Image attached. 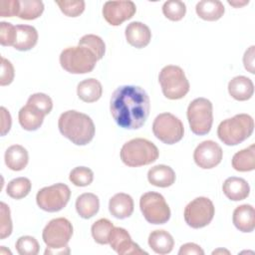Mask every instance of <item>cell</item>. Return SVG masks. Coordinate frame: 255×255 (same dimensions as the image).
<instances>
[{
	"mask_svg": "<svg viewBox=\"0 0 255 255\" xmlns=\"http://www.w3.org/2000/svg\"><path fill=\"white\" fill-rule=\"evenodd\" d=\"M229 95L237 101H247L254 93L253 82L245 76H237L228 83Z\"/></svg>",
	"mask_w": 255,
	"mask_h": 255,
	"instance_id": "20",
	"label": "cell"
},
{
	"mask_svg": "<svg viewBox=\"0 0 255 255\" xmlns=\"http://www.w3.org/2000/svg\"><path fill=\"white\" fill-rule=\"evenodd\" d=\"M79 45L90 49L96 55L98 60H101L105 55L106 45H105L104 41L102 40V38L97 35L88 34V35L83 36L79 40Z\"/></svg>",
	"mask_w": 255,
	"mask_h": 255,
	"instance_id": "34",
	"label": "cell"
},
{
	"mask_svg": "<svg viewBox=\"0 0 255 255\" xmlns=\"http://www.w3.org/2000/svg\"><path fill=\"white\" fill-rule=\"evenodd\" d=\"M218 253H226V254H229V251L227 250H222V249H218V250H215L212 252V254H218Z\"/></svg>",
	"mask_w": 255,
	"mask_h": 255,
	"instance_id": "48",
	"label": "cell"
},
{
	"mask_svg": "<svg viewBox=\"0 0 255 255\" xmlns=\"http://www.w3.org/2000/svg\"><path fill=\"white\" fill-rule=\"evenodd\" d=\"M113 228L114 225L109 219L101 218L92 225V236L99 244H109V237Z\"/></svg>",
	"mask_w": 255,
	"mask_h": 255,
	"instance_id": "32",
	"label": "cell"
},
{
	"mask_svg": "<svg viewBox=\"0 0 255 255\" xmlns=\"http://www.w3.org/2000/svg\"><path fill=\"white\" fill-rule=\"evenodd\" d=\"M147 179L154 186L168 187L175 181V172L168 165L158 164L148 170Z\"/></svg>",
	"mask_w": 255,
	"mask_h": 255,
	"instance_id": "23",
	"label": "cell"
},
{
	"mask_svg": "<svg viewBox=\"0 0 255 255\" xmlns=\"http://www.w3.org/2000/svg\"><path fill=\"white\" fill-rule=\"evenodd\" d=\"M38 41L37 30L30 25H17L16 38L13 47L19 51L31 50Z\"/></svg>",
	"mask_w": 255,
	"mask_h": 255,
	"instance_id": "22",
	"label": "cell"
},
{
	"mask_svg": "<svg viewBox=\"0 0 255 255\" xmlns=\"http://www.w3.org/2000/svg\"><path fill=\"white\" fill-rule=\"evenodd\" d=\"M149 247L157 254H167L173 249L174 240L165 230H154L148 236Z\"/></svg>",
	"mask_w": 255,
	"mask_h": 255,
	"instance_id": "25",
	"label": "cell"
},
{
	"mask_svg": "<svg viewBox=\"0 0 255 255\" xmlns=\"http://www.w3.org/2000/svg\"><path fill=\"white\" fill-rule=\"evenodd\" d=\"M70 181L76 186H87L93 182L94 172L86 166H77L70 172Z\"/></svg>",
	"mask_w": 255,
	"mask_h": 255,
	"instance_id": "35",
	"label": "cell"
},
{
	"mask_svg": "<svg viewBox=\"0 0 255 255\" xmlns=\"http://www.w3.org/2000/svg\"><path fill=\"white\" fill-rule=\"evenodd\" d=\"M222 190L228 199L233 201H239L245 199L249 195L250 186L245 179L241 177L231 176L224 181L222 185Z\"/></svg>",
	"mask_w": 255,
	"mask_h": 255,
	"instance_id": "18",
	"label": "cell"
},
{
	"mask_svg": "<svg viewBox=\"0 0 255 255\" xmlns=\"http://www.w3.org/2000/svg\"><path fill=\"white\" fill-rule=\"evenodd\" d=\"M27 104L35 107L40 112H42L45 116L48 115L53 109L52 99L43 93H36L29 97Z\"/></svg>",
	"mask_w": 255,
	"mask_h": 255,
	"instance_id": "38",
	"label": "cell"
},
{
	"mask_svg": "<svg viewBox=\"0 0 255 255\" xmlns=\"http://www.w3.org/2000/svg\"><path fill=\"white\" fill-rule=\"evenodd\" d=\"M5 163L11 170L19 171L26 167L29 155L26 148L20 144H13L5 151Z\"/></svg>",
	"mask_w": 255,
	"mask_h": 255,
	"instance_id": "24",
	"label": "cell"
},
{
	"mask_svg": "<svg viewBox=\"0 0 255 255\" xmlns=\"http://www.w3.org/2000/svg\"><path fill=\"white\" fill-rule=\"evenodd\" d=\"M136 11L132 1H108L103 7V16L112 26H119L130 19Z\"/></svg>",
	"mask_w": 255,
	"mask_h": 255,
	"instance_id": "14",
	"label": "cell"
},
{
	"mask_svg": "<svg viewBox=\"0 0 255 255\" xmlns=\"http://www.w3.org/2000/svg\"><path fill=\"white\" fill-rule=\"evenodd\" d=\"M19 10H20V1L18 0H1L0 1L1 17L18 16Z\"/></svg>",
	"mask_w": 255,
	"mask_h": 255,
	"instance_id": "41",
	"label": "cell"
},
{
	"mask_svg": "<svg viewBox=\"0 0 255 255\" xmlns=\"http://www.w3.org/2000/svg\"><path fill=\"white\" fill-rule=\"evenodd\" d=\"M254 46H251L248 50H246L244 57H243V63L244 67L247 71H249L251 74H254Z\"/></svg>",
	"mask_w": 255,
	"mask_h": 255,
	"instance_id": "45",
	"label": "cell"
},
{
	"mask_svg": "<svg viewBox=\"0 0 255 255\" xmlns=\"http://www.w3.org/2000/svg\"><path fill=\"white\" fill-rule=\"evenodd\" d=\"M73 235L72 223L64 217L52 219L44 228L43 241L50 249H60L67 247Z\"/></svg>",
	"mask_w": 255,
	"mask_h": 255,
	"instance_id": "12",
	"label": "cell"
},
{
	"mask_svg": "<svg viewBox=\"0 0 255 255\" xmlns=\"http://www.w3.org/2000/svg\"><path fill=\"white\" fill-rule=\"evenodd\" d=\"M232 166L237 171H251L255 168V145L236 152L232 157Z\"/></svg>",
	"mask_w": 255,
	"mask_h": 255,
	"instance_id": "29",
	"label": "cell"
},
{
	"mask_svg": "<svg viewBox=\"0 0 255 255\" xmlns=\"http://www.w3.org/2000/svg\"><path fill=\"white\" fill-rule=\"evenodd\" d=\"M214 213L215 209L212 201L207 197L199 196L185 206L183 216L188 226L198 229L208 225L213 219Z\"/></svg>",
	"mask_w": 255,
	"mask_h": 255,
	"instance_id": "11",
	"label": "cell"
},
{
	"mask_svg": "<svg viewBox=\"0 0 255 255\" xmlns=\"http://www.w3.org/2000/svg\"><path fill=\"white\" fill-rule=\"evenodd\" d=\"M109 244L112 249L120 255L147 254L136 243H134L128 232L122 227H114L109 237Z\"/></svg>",
	"mask_w": 255,
	"mask_h": 255,
	"instance_id": "15",
	"label": "cell"
},
{
	"mask_svg": "<svg viewBox=\"0 0 255 255\" xmlns=\"http://www.w3.org/2000/svg\"><path fill=\"white\" fill-rule=\"evenodd\" d=\"M32 183L27 177H17L12 179L6 187L7 194L14 199H21L27 196L31 190Z\"/></svg>",
	"mask_w": 255,
	"mask_h": 255,
	"instance_id": "30",
	"label": "cell"
},
{
	"mask_svg": "<svg viewBox=\"0 0 255 255\" xmlns=\"http://www.w3.org/2000/svg\"><path fill=\"white\" fill-rule=\"evenodd\" d=\"M0 111H1V135H5L10 130L12 121H11V116L9 112L4 107H1Z\"/></svg>",
	"mask_w": 255,
	"mask_h": 255,
	"instance_id": "44",
	"label": "cell"
},
{
	"mask_svg": "<svg viewBox=\"0 0 255 255\" xmlns=\"http://www.w3.org/2000/svg\"><path fill=\"white\" fill-rule=\"evenodd\" d=\"M158 82L165 98L169 100L182 99L189 92V82L183 70L174 65H168L161 69Z\"/></svg>",
	"mask_w": 255,
	"mask_h": 255,
	"instance_id": "6",
	"label": "cell"
},
{
	"mask_svg": "<svg viewBox=\"0 0 255 255\" xmlns=\"http://www.w3.org/2000/svg\"><path fill=\"white\" fill-rule=\"evenodd\" d=\"M16 250L20 255H36L40 246L38 241L32 236H22L16 242Z\"/></svg>",
	"mask_w": 255,
	"mask_h": 255,
	"instance_id": "37",
	"label": "cell"
},
{
	"mask_svg": "<svg viewBox=\"0 0 255 255\" xmlns=\"http://www.w3.org/2000/svg\"><path fill=\"white\" fill-rule=\"evenodd\" d=\"M56 4L61 11L69 17H77L85 10V1L83 0H58Z\"/></svg>",
	"mask_w": 255,
	"mask_h": 255,
	"instance_id": "36",
	"label": "cell"
},
{
	"mask_svg": "<svg viewBox=\"0 0 255 255\" xmlns=\"http://www.w3.org/2000/svg\"><path fill=\"white\" fill-rule=\"evenodd\" d=\"M196 14L205 21H216L224 14V6L218 0H202L196 4Z\"/></svg>",
	"mask_w": 255,
	"mask_h": 255,
	"instance_id": "26",
	"label": "cell"
},
{
	"mask_svg": "<svg viewBox=\"0 0 255 255\" xmlns=\"http://www.w3.org/2000/svg\"><path fill=\"white\" fill-rule=\"evenodd\" d=\"M44 117L45 115L42 112L29 104L21 108L18 114L19 124L24 129L30 131L36 130L42 126Z\"/></svg>",
	"mask_w": 255,
	"mask_h": 255,
	"instance_id": "21",
	"label": "cell"
},
{
	"mask_svg": "<svg viewBox=\"0 0 255 255\" xmlns=\"http://www.w3.org/2000/svg\"><path fill=\"white\" fill-rule=\"evenodd\" d=\"M248 2L249 1H243V2H236V1H228V3L230 4V5H232V6H234V7H241V6H243V5H246V4H248Z\"/></svg>",
	"mask_w": 255,
	"mask_h": 255,
	"instance_id": "47",
	"label": "cell"
},
{
	"mask_svg": "<svg viewBox=\"0 0 255 255\" xmlns=\"http://www.w3.org/2000/svg\"><path fill=\"white\" fill-rule=\"evenodd\" d=\"M223 151L221 146L213 140H204L200 142L193 152L195 163L203 168L210 169L221 162Z\"/></svg>",
	"mask_w": 255,
	"mask_h": 255,
	"instance_id": "13",
	"label": "cell"
},
{
	"mask_svg": "<svg viewBox=\"0 0 255 255\" xmlns=\"http://www.w3.org/2000/svg\"><path fill=\"white\" fill-rule=\"evenodd\" d=\"M103 94V88L101 83L94 79H86L79 83L77 87V95L79 99L86 103H94L98 101Z\"/></svg>",
	"mask_w": 255,
	"mask_h": 255,
	"instance_id": "27",
	"label": "cell"
},
{
	"mask_svg": "<svg viewBox=\"0 0 255 255\" xmlns=\"http://www.w3.org/2000/svg\"><path fill=\"white\" fill-rule=\"evenodd\" d=\"M16 38V26L11 23H0V44L2 46H13Z\"/></svg>",
	"mask_w": 255,
	"mask_h": 255,
	"instance_id": "40",
	"label": "cell"
},
{
	"mask_svg": "<svg viewBox=\"0 0 255 255\" xmlns=\"http://www.w3.org/2000/svg\"><path fill=\"white\" fill-rule=\"evenodd\" d=\"M71 190L64 183H56L41 188L36 195L38 206L47 212L62 210L70 200Z\"/></svg>",
	"mask_w": 255,
	"mask_h": 255,
	"instance_id": "10",
	"label": "cell"
},
{
	"mask_svg": "<svg viewBox=\"0 0 255 255\" xmlns=\"http://www.w3.org/2000/svg\"><path fill=\"white\" fill-rule=\"evenodd\" d=\"M98 59L87 47H69L60 55L61 67L71 74H86L94 70Z\"/></svg>",
	"mask_w": 255,
	"mask_h": 255,
	"instance_id": "5",
	"label": "cell"
},
{
	"mask_svg": "<svg viewBox=\"0 0 255 255\" xmlns=\"http://www.w3.org/2000/svg\"><path fill=\"white\" fill-rule=\"evenodd\" d=\"M0 239H5L12 233V220L10 208L4 202L0 203Z\"/></svg>",
	"mask_w": 255,
	"mask_h": 255,
	"instance_id": "39",
	"label": "cell"
},
{
	"mask_svg": "<svg viewBox=\"0 0 255 255\" xmlns=\"http://www.w3.org/2000/svg\"><path fill=\"white\" fill-rule=\"evenodd\" d=\"M233 224L241 232H252L255 228V210L250 204L237 206L233 211Z\"/></svg>",
	"mask_w": 255,
	"mask_h": 255,
	"instance_id": "17",
	"label": "cell"
},
{
	"mask_svg": "<svg viewBox=\"0 0 255 255\" xmlns=\"http://www.w3.org/2000/svg\"><path fill=\"white\" fill-rule=\"evenodd\" d=\"M253 129L252 117L247 114H239L221 122L217 128V135L226 145H236L247 139Z\"/></svg>",
	"mask_w": 255,
	"mask_h": 255,
	"instance_id": "3",
	"label": "cell"
},
{
	"mask_svg": "<svg viewBox=\"0 0 255 255\" xmlns=\"http://www.w3.org/2000/svg\"><path fill=\"white\" fill-rule=\"evenodd\" d=\"M139 207L145 220L151 224H164L170 218L169 206L160 193H143L139 199Z\"/></svg>",
	"mask_w": 255,
	"mask_h": 255,
	"instance_id": "8",
	"label": "cell"
},
{
	"mask_svg": "<svg viewBox=\"0 0 255 255\" xmlns=\"http://www.w3.org/2000/svg\"><path fill=\"white\" fill-rule=\"evenodd\" d=\"M99 208L100 200L94 193H83L76 200V210L82 218L89 219L93 217L98 213Z\"/></svg>",
	"mask_w": 255,
	"mask_h": 255,
	"instance_id": "28",
	"label": "cell"
},
{
	"mask_svg": "<svg viewBox=\"0 0 255 255\" xmlns=\"http://www.w3.org/2000/svg\"><path fill=\"white\" fill-rule=\"evenodd\" d=\"M111 114L117 125L126 129L141 128L149 114L146 92L137 86L119 87L111 98Z\"/></svg>",
	"mask_w": 255,
	"mask_h": 255,
	"instance_id": "1",
	"label": "cell"
},
{
	"mask_svg": "<svg viewBox=\"0 0 255 255\" xmlns=\"http://www.w3.org/2000/svg\"><path fill=\"white\" fill-rule=\"evenodd\" d=\"M162 13L171 21H179L186 13V6L182 1L168 0L162 6Z\"/></svg>",
	"mask_w": 255,
	"mask_h": 255,
	"instance_id": "33",
	"label": "cell"
},
{
	"mask_svg": "<svg viewBox=\"0 0 255 255\" xmlns=\"http://www.w3.org/2000/svg\"><path fill=\"white\" fill-rule=\"evenodd\" d=\"M159 151L154 143L145 138H133L126 142L121 149V159L130 167L147 165L154 162Z\"/></svg>",
	"mask_w": 255,
	"mask_h": 255,
	"instance_id": "4",
	"label": "cell"
},
{
	"mask_svg": "<svg viewBox=\"0 0 255 255\" xmlns=\"http://www.w3.org/2000/svg\"><path fill=\"white\" fill-rule=\"evenodd\" d=\"M44 4L40 0H21L18 17L24 20H34L42 15Z\"/></svg>",
	"mask_w": 255,
	"mask_h": 255,
	"instance_id": "31",
	"label": "cell"
},
{
	"mask_svg": "<svg viewBox=\"0 0 255 255\" xmlns=\"http://www.w3.org/2000/svg\"><path fill=\"white\" fill-rule=\"evenodd\" d=\"M60 132L77 145L88 144L95 135L93 120L77 111L64 112L58 121Z\"/></svg>",
	"mask_w": 255,
	"mask_h": 255,
	"instance_id": "2",
	"label": "cell"
},
{
	"mask_svg": "<svg viewBox=\"0 0 255 255\" xmlns=\"http://www.w3.org/2000/svg\"><path fill=\"white\" fill-rule=\"evenodd\" d=\"M70 253V249L69 247H64V248H60V249H50L47 248L45 251V254H68Z\"/></svg>",
	"mask_w": 255,
	"mask_h": 255,
	"instance_id": "46",
	"label": "cell"
},
{
	"mask_svg": "<svg viewBox=\"0 0 255 255\" xmlns=\"http://www.w3.org/2000/svg\"><path fill=\"white\" fill-rule=\"evenodd\" d=\"M179 255H203L204 251L201 249V247L195 243H186L181 245L179 251Z\"/></svg>",
	"mask_w": 255,
	"mask_h": 255,
	"instance_id": "43",
	"label": "cell"
},
{
	"mask_svg": "<svg viewBox=\"0 0 255 255\" xmlns=\"http://www.w3.org/2000/svg\"><path fill=\"white\" fill-rule=\"evenodd\" d=\"M126 39L129 45L135 48H143L147 46L151 39L149 28L141 22H131L126 28Z\"/></svg>",
	"mask_w": 255,
	"mask_h": 255,
	"instance_id": "16",
	"label": "cell"
},
{
	"mask_svg": "<svg viewBox=\"0 0 255 255\" xmlns=\"http://www.w3.org/2000/svg\"><path fill=\"white\" fill-rule=\"evenodd\" d=\"M109 210L116 218L125 219L133 212V200L127 193H117L109 201Z\"/></svg>",
	"mask_w": 255,
	"mask_h": 255,
	"instance_id": "19",
	"label": "cell"
},
{
	"mask_svg": "<svg viewBox=\"0 0 255 255\" xmlns=\"http://www.w3.org/2000/svg\"><path fill=\"white\" fill-rule=\"evenodd\" d=\"M187 120L191 131L197 135H204L211 129L213 123V107L209 100L197 98L187 108Z\"/></svg>",
	"mask_w": 255,
	"mask_h": 255,
	"instance_id": "7",
	"label": "cell"
},
{
	"mask_svg": "<svg viewBox=\"0 0 255 255\" xmlns=\"http://www.w3.org/2000/svg\"><path fill=\"white\" fill-rule=\"evenodd\" d=\"M152 131L155 137L163 143L173 144L183 137L184 128L178 118L170 113H162L154 119Z\"/></svg>",
	"mask_w": 255,
	"mask_h": 255,
	"instance_id": "9",
	"label": "cell"
},
{
	"mask_svg": "<svg viewBox=\"0 0 255 255\" xmlns=\"http://www.w3.org/2000/svg\"><path fill=\"white\" fill-rule=\"evenodd\" d=\"M14 68L10 61L1 57V77H0V85L7 86L11 84L14 80Z\"/></svg>",
	"mask_w": 255,
	"mask_h": 255,
	"instance_id": "42",
	"label": "cell"
}]
</instances>
